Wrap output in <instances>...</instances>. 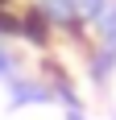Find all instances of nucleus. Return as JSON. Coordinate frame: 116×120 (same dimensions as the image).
I'll list each match as a JSON object with an SVG mask.
<instances>
[{
  "instance_id": "nucleus-1",
  "label": "nucleus",
  "mask_w": 116,
  "mask_h": 120,
  "mask_svg": "<svg viewBox=\"0 0 116 120\" xmlns=\"http://www.w3.org/2000/svg\"><path fill=\"white\" fill-rule=\"evenodd\" d=\"M46 8H50V17H54L58 25H66V21H75V17H79V4H75V0H50Z\"/></svg>"
},
{
  "instance_id": "nucleus-2",
  "label": "nucleus",
  "mask_w": 116,
  "mask_h": 120,
  "mask_svg": "<svg viewBox=\"0 0 116 120\" xmlns=\"http://www.w3.org/2000/svg\"><path fill=\"white\" fill-rule=\"evenodd\" d=\"M75 4H79V12H83V17H95V21L108 12V0H75Z\"/></svg>"
},
{
  "instance_id": "nucleus-3",
  "label": "nucleus",
  "mask_w": 116,
  "mask_h": 120,
  "mask_svg": "<svg viewBox=\"0 0 116 120\" xmlns=\"http://www.w3.org/2000/svg\"><path fill=\"white\" fill-rule=\"evenodd\" d=\"M8 71V54H4V50H0V75Z\"/></svg>"
}]
</instances>
